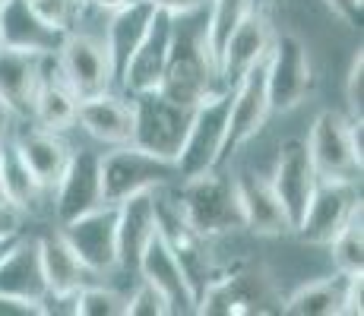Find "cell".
Returning a JSON list of instances; mask_svg holds the SVG:
<instances>
[{
	"label": "cell",
	"mask_w": 364,
	"mask_h": 316,
	"mask_svg": "<svg viewBox=\"0 0 364 316\" xmlns=\"http://www.w3.org/2000/svg\"><path fill=\"white\" fill-rule=\"evenodd\" d=\"M171 178H178L174 174V161L156 158L130 143L114 146L108 156H102V193H105V202H111V206H117V202L133 193L162 187Z\"/></svg>",
	"instance_id": "obj_7"
},
{
	"label": "cell",
	"mask_w": 364,
	"mask_h": 316,
	"mask_svg": "<svg viewBox=\"0 0 364 316\" xmlns=\"http://www.w3.org/2000/svg\"><path fill=\"white\" fill-rule=\"evenodd\" d=\"M206 45L219 67L222 48L235 35V29L257 10V0H206Z\"/></svg>",
	"instance_id": "obj_30"
},
{
	"label": "cell",
	"mask_w": 364,
	"mask_h": 316,
	"mask_svg": "<svg viewBox=\"0 0 364 316\" xmlns=\"http://www.w3.org/2000/svg\"><path fill=\"white\" fill-rule=\"evenodd\" d=\"M178 209L184 222L203 237H219L228 231L244 228L241 206H237V190L228 174L213 171L187 178L178 196Z\"/></svg>",
	"instance_id": "obj_2"
},
{
	"label": "cell",
	"mask_w": 364,
	"mask_h": 316,
	"mask_svg": "<svg viewBox=\"0 0 364 316\" xmlns=\"http://www.w3.org/2000/svg\"><path fill=\"white\" fill-rule=\"evenodd\" d=\"M130 108H133L130 146H136V149L149 152L156 158H165V161L178 158L184 136H187V126H191L193 108L171 102L159 89L130 95Z\"/></svg>",
	"instance_id": "obj_3"
},
{
	"label": "cell",
	"mask_w": 364,
	"mask_h": 316,
	"mask_svg": "<svg viewBox=\"0 0 364 316\" xmlns=\"http://www.w3.org/2000/svg\"><path fill=\"white\" fill-rule=\"evenodd\" d=\"M64 35L67 32L51 29L26 0H0V45L4 48H16V51H32V54H54Z\"/></svg>",
	"instance_id": "obj_20"
},
{
	"label": "cell",
	"mask_w": 364,
	"mask_h": 316,
	"mask_svg": "<svg viewBox=\"0 0 364 316\" xmlns=\"http://www.w3.org/2000/svg\"><path fill=\"white\" fill-rule=\"evenodd\" d=\"M0 298L29 304L41 313V300L48 298V282L45 272H41L38 241L19 237L16 247L4 256V263H0Z\"/></svg>",
	"instance_id": "obj_19"
},
{
	"label": "cell",
	"mask_w": 364,
	"mask_h": 316,
	"mask_svg": "<svg viewBox=\"0 0 364 316\" xmlns=\"http://www.w3.org/2000/svg\"><path fill=\"white\" fill-rule=\"evenodd\" d=\"M358 212L361 202L355 196L352 180H320L311 206H307L304 219L298 222L295 231L307 244H330Z\"/></svg>",
	"instance_id": "obj_12"
},
{
	"label": "cell",
	"mask_w": 364,
	"mask_h": 316,
	"mask_svg": "<svg viewBox=\"0 0 364 316\" xmlns=\"http://www.w3.org/2000/svg\"><path fill=\"white\" fill-rule=\"evenodd\" d=\"M89 4H92L95 10H102V13H114V10H121L127 0H89Z\"/></svg>",
	"instance_id": "obj_40"
},
{
	"label": "cell",
	"mask_w": 364,
	"mask_h": 316,
	"mask_svg": "<svg viewBox=\"0 0 364 316\" xmlns=\"http://www.w3.org/2000/svg\"><path fill=\"white\" fill-rule=\"evenodd\" d=\"M0 200H4V161H0Z\"/></svg>",
	"instance_id": "obj_43"
},
{
	"label": "cell",
	"mask_w": 364,
	"mask_h": 316,
	"mask_svg": "<svg viewBox=\"0 0 364 316\" xmlns=\"http://www.w3.org/2000/svg\"><path fill=\"white\" fill-rule=\"evenodd\" d=\"M346 92H348V108H352V114L361 121V111H364V58H361V51L355 54L352 70H348Z\"/></svg>",
	"instance_id": "obj_36"
},
{
	"label": "cell",
	"mask_w": 364,
	"mask_h": 316,
	"mask_svg": "<svg viewBox=\"0 0 364 316\" xmlns=\"http://www.w3.org/2000/svg\"><path fill=\"white\" fill-rule=\"evenodd\" d=\"M314 171L320 180H352L361 174L364 165V143H361V121H346L339 111H323L311 126L307 136Z\"/></svg>",
	"instance_id": "obj_4"
},
{
	"label": "cell",
	"mask_w": 364,
	"mask_h": 316,
	"mask_svg": "<svg viewBox=\"0 0 364 316\" xmlns=\"http://www.w3.org/2000/svg\"><path fill=\"white\" fill-rule=\"evenodd\" d=\"M171 32H174V16L171 13L156 10L152 16L149 29H146L139 48L130 54L127 67L121 70L117 82L127 95L136 92H149V89H159L165 73V63H168V51H171Z\"/></svg>",
	"instance_id": "obj_15"
},
{
	"label": "cell",
	"mask_w": 364,
	"mask_h": 316,
	"mask_svg": "<svg viewBox=\"0 0 364 316\" xmlns=\"http://www.w3.org/2000/svg\"><path fill=\"white\" fill-rule=\"evenodd\" d=\"M263 73H266L269 111H289L311 95V86H314L311 60H307L304 45L295 35L272 38L269 54L263 60Z\"/></svg>",
	"instance_id": "obj_8"
},
{
	"label": "cell",
	"mask_w": 364,
	"mask_h": 316,
	"mask_svg": "<svg viewBox=\"0 0 364 316\" xmlns=\"http://www.w3.org/2000/svg\"><path fill=\"white\" fill-rule=\"evenodd\" d=\"M358 276V272H355ZM348 278L346 272H339L336 278H323L307 288L295 291L285 300L282 310L291 316H339L348 313Z\"/></svg>",
	"instance_id": "obj_29"
},
{
	"label": "cell",
	"mask_w": 364,
	"mask_h": 316,
	"mask_svg": "<svg viewBox=\"0 0 364 316\" xmlns=\"http://www.w3.org/2000/svg\"><path fill=\"white\" fill-rule=\"evenodd\" d=\"M60 237L80 256L86 272H108L117 266V209L111 202L60 224Z\"/></svg>",
	"instance_id": "obj_10"
},
{
	"label": "cell",
	"mask_w": 364,
	"mask_h": 316,
	"mask_svg": "<svg viewBox=\"0 0 364 316\" xmlns=\"http://www.w3.org/2000/svg\"><path fill=\"white\" fill-rule=\"evenodd\" d=\"M156 10L162 13H171V16H181V13H191V10H200L206 6V0H149Z\"/></svg>",
	"instance_id": "obj_38"
},
{
	"label": "cell",
	"mask_w": 364,
	"mask_h": 316,
	"mask_svg": "<svg viewBox=\"0 0 364 316\" xmlns=\"http://www.w3.org/2000/svg\"><path fill=\"white\" fill-rule=\"evenodd\" d=\"M117 266L136 272L146 244L159 231L156 224V190H143L117 202Z\"/></svg>",
	"instance_id": "obj_18"
},
{
	"label": "cell",
	"mask_w": 364,
	"mask_h": 316,
	"mask_svg": "<svg viewBox=\"0 0 364 316\" xmlns=\"http://www.w3.org/2000/svg\"><path fill=\"white\" fill-rule=\"evenodd\" d=\"M276 310H282V300L276 298L269 278L250 269V272H235V276H219L200 294L193 313L244 316V313H276Z\"/></svg>",
	"instance_id": "obj_9"
},
{
	"label": "cell",
	"mask_w": 364,
	"mask_h": 316,
	"mask_svg": "<svg viewBox=\"0 0 364 316\" xmlns=\"http://www.w3.org/2000/svg\"><path fill=\"white\" fill-rule=\"evenodd\" d=\"M333 247V263L339 272L346 276H355V272H364V228H361V212L355 215L346 228L330 241Z\"/></svg>",
	"instance_id": "obj_32"
},
{
	"label": "cell",
	"mask_w": 364,
	"mask_h": 316,
	"mask_svg": "<svg viewBox=\"0 0 364 316\" xmlns=\"http://www.w3.org/2000/svg\"><path fill=\"white\" fill-rule=\"evenodd\" d=\"M51 58L54 54H45L41 60V80L38 89H35V104H32V117L38 121L45 130H67V126L76 124V104H80V95L70 89V82L60 73L58 60H54L51 70Z\"/></svg>",
	"instance_id": "obj_25"
},
{
	"label": "cell",
	"mask_w": 364,
	"mask_h": 316,
	"mask_svg": "<svg viewBox=\"0 0 364 316\" xmlns=\"http://www.w3.org/2000/svg\"><path fill=\"white\" fill-rule=\"evenodd\" d=\"M219 70L206 45V6L174 16L171 32V51L159 92L184 108H197L206 95L215 92Z\"/></svg>",
	"instance_id": "obj_1"
},
{
	"label": "cell",
	"mask_w": 364,
	"mask_h": 316,
	"mask_svg": "<svg viewBox=\"0 0 364 316\" xmlns=\"http://www.w3.org/2000/svg\"><path fill=\"white\" fill-rule=\"evenodd\" d=\"M10 117H13V114L4 108V104H0V146L6 143V133H10Z\"/></svg>",
	"instance_id": "obj_41"
},
{
	"label": "cell",
	"mask_w": 364,
	"mask_h": 316,
	"mask_svg": "<svg viewBox=\"0 0 364 316\" xmlns=\"http://www.w3.org/2000/svg\"><path fill=\"white\" fill-rule=\"evenodd\" d=\"M124 304L127 298H121L111 288L82 285L76 291V316H124Z\"/></svg>",
	"instance_id": "obj_33"
},
{
	"label": "cell",
	"mask_w": 364,
	"mask_h": 316,
	"mask_svg": "<svg viewBox=\"0 0 364 316\" xmlns=\"http://www.w3.org/2000/svg\"><path fill=\"white\" fill-rule=\"evenodd\" d=\"M54 58H58V67L64 73V80L70 82V89L80 98L105 92L114 82L108 48H105V41L92 38V35L67 32L60 38V48L54 51Z\"/></svg>",
	"instance_id": "obj_11"
},
{
	"label": "cell",
	"mask_w": 364,
	"mask_h": 316,
	"mask_svg": "<svg viewBox=\"0 0 364 316\" xmlns=\"http://www.w3.org/2000/svg\"><path fill=\"white\" fill-rule=\"evenodd\" d=\"M257 4H272V0H257Z\"/></svg>",
	"instance_id": "obj_44"
},
{
	"label": "cell",
	"mask_w": 364,
	"mask_h": 316,
	"mask_svg": "<svg viewBox=\"0 0 364 316\" xmlns=\"http://www.w3.org/2000/svg\"><path fill=\"white\" fill-rule=\"evenodd\" d=\"M235 190H237V206H241L244 228H250L254 234H282V231H291L269 178L244 171L235 178Z\"/></svg>",
	"instance_id": "obj_24"
},
{
	"label": "cell",
	"mask_w": 364,
	"mask_h": 316,
	"mask_svg": "<svg viewBox=\"0 0 364 316\" xmlns=\"http://www.w3.org/2000/svg\"><path fill=\"white\" fill-rule=\"evenodd\" d=\"M124 313L127 316H165L171 310H168L165 298L149 282H139V288L133 291V298H127V304H124Z\"/></svg>",
	"instance_id": "obj_35"
},
{
	"label": "cell",
	"mask_w": 364,
	"mask_h": 316,
	"mask_svg": "<svg viewBox=\"0 0 364 316\" xmlns=\"http://www.w3.org/2000/svg\"><path fill=\"white\" fill-rule=\"evenodd\" d=\"M26 4H29L32 10L38 13L48 26H51V29L70 32V26H73V19H76V13H80L82 0H26Z\"/></svg>",
	"instance_id": "obj_34"
},
{
	"label": "cell",
	"mask_w": 364,
	"mask_h": 316,
	"mask_svg": "<svg viewBox=\"0 0 364 316\" xmlns=\"http://www.w3.org/2000/svg\"><path fill=\"white\" fill-rule=\"evenodd\" d=\"M136 272L143 282H149L159 294H162L171 313H193L197 310V298H193L191 285H187L184 272H181V263L174 259L171 247L165 244V237L159 234V231L152 234V241L146 244L143 256H139V263H136Z\"/></svg>",
	"instance_id": "obj_17"
},
{
	"label": "cell",
	"mask_w": 364,
	"mask_h": 316,
	"mask_svg": "<svg viewBox=\"0 0 364 316\" xmlns=\"http://www.w3.org/2000/svg\"><path fill=\"white\" fill-rule=\"evenodd\" d=\"M13 149L19 152V158L29 165V171L41 180L45 187H54L60 178V171L67 168L70 149L60 136H54V130H29V133H19Z\"/></svg>",
	"instance_id": "obj_27"
},
{
	"label": "cell",
	"mask_w": 364,
	"mask_h": 316,
	"mask_svg": "<svg viewBox=\"0 0 364 316\" xmlns=\"http://www.w3.org/2000/svg\"><path fill=\"white\" fill-rule=\"evenodd\" d=\"M58 222L67 224L80 215L92 212V209L105 206L102 193V152L95 149H80L70 152L67 168L58 178Z\"/></svg>",
	"instance_id": "obj_14"
},
{
	"label": "cell",
	"mask_w": 364,
	"mask_h": 316,
	"mask_svg": "<svg viewBox=\"0 0 364 316\" xmlns=\"http://www.w3.org/2000/svg\"><path fill=\"white\" fill-rule=\"evenodd\" d=\"M19 234V209L10 206L6 200H0V237Z\"/></svg>",
	"instance_id": "obj_39"
},
{
	"label": "cell",
	"mask_w": 364,
	"mask_h": 316,
	"mask_svg": "<svg viewBox=\"0 0 364 316\" xmlns=\"http://www.w3.org/2000/svg\"><path fill=\"white\" fill-rule=\"evenodd\" d=\"M76 121L92 139L105 146H127L133 136V108L121 95H111L108 89L95 95L80 98L76 104Z\"/></svg>",
	"instance_id": "obj_22"
},
{
	"label": "cell",
	"mask_w": 364,
	"mask_h": 316,
	"mask_svg": "<svg viewBox=\"0 0 364 316\" xmlns=\"http://www.w3.org/2000/svg\"><path fill=\"white\" fill-rule=\"evenodd\" d=\"M19 237H23V234H10V237H0V263H4V256H6V253H10L13 247H16V241H19Z\"/></svg>",
	"instance_id": "obj_42"
},
{
	"label": "cell",
	"mask_w": 364,
	"mask_h": 316,
	"mask_svg": "<svg viewBox=\"0 0 364 316\" xmlns=\"http://www.w3.org/2000/svg\"><path fill=\"white\" fill-rule=\"evenodd\" d=\"M326 6H330V10L346 26H361V6H364V0H326Z\"/></svg>",
	"instance_id": "obj_37"
},
{
	"label": "cell",
	"mask_w": 364,
	"mask_h": 316,
	"mask_svg": "<svg viewBox=\"0 0 364 316\" xmlns=\"http://www.w3.org/2000/svg\"><path fill=\"white\" fill-rule=\"evenodd\" d=\"M156 224H159V234H162L165 244L171 247L174 259L181 263V272H184L193 298L200 300V294L219 278V269H215V263H213V250H209V237L197 234V231L184 222L178 202L162 200V196H156Z\"/></svg>",
	"instance_id": "obj_6"
},
{
	"label": "cell",
	"mask_w": 364,
	"mask_h": 316,
	"mask_svg": "<svg viewBox=\"0 0 364 316\" xmlns=\"http://www.w3.org/2000/svg\"><path fill=\"white\" fill-rule=\"evenodd\" d=\"M0 161H4V200L16 209H32L45 184L29 171V165L19 158L13 146H0Z\"/></svg>",
	"instance_id": "obj_31"
},
{
	"label": "cell",
	"mask_w": 364,
	"mask_h": 316,
	"mask_svg": "<svg viewBox=\"0 0 364 316\" xmlns=\"http://www.w3.org/2000/svg\"><path fill=\"white\" fill-rule=\"evenodd\" d=\"M228 104H232V89L206 95L193 108L184 146H181L178 158H174V174L181 180L213 171L222 161V156H225V133H228Z\"/></svg>",
	"instance_id": "obj_5"
},
{
	"label": "cell",
	"mask_w": 364,
	"mask_h": 316,
	"mask_svg": "<svg viewBox=\"0 0 364 316\" xmlns=\"http://www.w3.org/2000/svg\"><path fill=\"white\" fill-rule=\"evenodd\" d=\"M269 98H266V73L263 63L241 76L232 86V104H228V133H225V156L241 149L247 139L257 136V130L269 117Z\"/></svg>",
	"instance_id": "obj_16"
},
{
	"label": "cell",
	"mask_w": 364,
	"mask_h": 316,
	"mask_svg": "<svg viewBox=\"0 0 364 316\" xmlns=\"http://www.w3.org/2000/svg\"><path fill=\"white\" fill-rule=\"evenodd\" d=\"M38 256H41V272H45L48 294H76L86 285V266L80 263L70 244L58 234H48L38 241Z\"/></svg>",
	"instance_id": "obj_28"
},
{
	"label": "cell",
	"mask_w": 364,
	"mask_h": 316,
	"mask_svg": "<svg viewBox=\"0 0 364 316\" xmlns=\"http://www.w3.org/2000/svg\"><path fill=\"white\" fill-rule=\"evenodd\" d=\"M45 54L16 51L0 45V104L16 117H32L35 89L41 80Z\"/></svg>",
	"instance_id": "obj_23"
},
{
	"label": "cell",
	"mask_w": 364,
	"mask_h": 316,
	"mask_svg": "<svg viewBox=\"0 0 364 316\" xmlns=\"http://www.w3.org/2000/svg\"><path fill=\"white\" fill-rule=\"evenodd\" d=\"M272 45V29L269 23L260 16V13H250L241 26L235 29V35L225 41L222 48V58H219V82H225V89H232L237 80H241L247 70H254L257 63L266 60Z\"/></svg>",
	"instance_id": "obj_21"
},
{
	"label": "cell",
	"mask_w": 364,
	"mask_h": 316,
	"mask_svg": "<svg viewBox=\"0 0 364 316\" xmlns=\"http://www.w3.org/2000/svg\"><path fill=\"white\" fill-rule=\"evenodd\" d=\"M269 184H272V190H276V196H279V202H282V209H285L289 228L295 231L298 222L304 219L307 206H311L314 190H317V184H320V178H317V171H314V161H311V152H307L304 139H289V143L282 146Z\"/></svg>",
	"instance_id": "obj_13"
},
{
	"label": "cell",
	"mask_w": 364,
	"mask_h": 316,
	"mask_svg": "<svg viewBox=\"0 0 364 316\" xmlns=\"http://www.w3.org/2000/svg\"><path fill=\"white\" fill-rule=\"evenodd\" d=\"M152 16H156V6H152L149 0H127L121 10L111 13V23H108V29H105V48H108L114 80L121 76V70L127 67L130 54L139 48Z\"/></svg>",
	"instance_id": "obj_26"
}]
</instances>
